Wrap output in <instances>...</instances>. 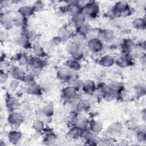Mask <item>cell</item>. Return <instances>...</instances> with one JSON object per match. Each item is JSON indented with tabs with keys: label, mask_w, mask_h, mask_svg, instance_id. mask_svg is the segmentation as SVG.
Masks as SVG:
<instances>
[{
	"label": "cell",
	"mask_w": 146,
	"mask_h": 146,
	"mask_svg": "<svg viewBox=\"0 0 146 146\" xmlns=\"http://www.w3.org/2000/svg\"><path fill=\"white\" fill-rule=\"evenodd\" d=\"M99 10L98 5L94 2H90L84 6L83 7V14L85 15L94 16L97 14Z\"/></svg>",
	"instance_id": "obj_1"
},
{
	"label": "cell",
	"mask_w": 146,
	"mask_h": 146,
	"mask_svg": "<svg viewBox=\"0 0 146 146\" xmlns=\"http://www.w3.org/2000/svg\"><path fill=\"white\" fill-rule=\"evenodd\" d=\"M9 123L13 125H19L23 121V116L16 112H11L8 117Z\"/></svg>",
	"instance_id": "obj_2"
},
{
	"label": "cell",
	"mask_w": 146,
	"mask_h": 146,
	"mask_svg": "<svg viewBox=\"0 0 146 146\" xmlns=\"http://www.w3.org/2000/svg\"><path fill=\"white\" fill-rule=\"evenodd\" d=\"M1 22L3 27L6 29H10L12 28V26L14 25L13 19L10 15L5 13L1 14Z\"/></svg>",
	"instance_id": "obj_3"
},
{
	"label": "cell",
	"mask_w": 146,
	"mask_h": 146,
	"mask_svg": "<svg viewBox=\"0 0 146 146\" xmlns=\"http://www.w3.org/2000/svg\"><path fill=\"white\" fill-rule=\"evenodd\" d=\"M88 45L90 49L95 52H99L102 49L103 47V44L101 40L95 38L91 39L88 42Z\"/></svg>",
	"instance_id": "obj_4"
},
{
	"label": "cell",
	"mask_w": 146,
	"mask_h": 146,
	"mask_svg": "<svg viewBox=\"0 0 146 146\" xmlns=\"http://www.w3.org/2000/svg\"><path fill=\"white\" fill-rule=\"evenodd\" d=\"M10 72L14 79H16L18 80H23L24 77L25 76V74L23 70L18 66L13 67L11 69Z\"/></svg>",
	"instance_id": "obj_5"
},
{
	"label": "cell",
	"mask_w": 146,
	"mask_h": 146,
	"mask_svg": "<svg viewBox=\"0 0 146 146\" xmlns=\"http://www.w3.org/2000/svg\"><path fill=\"white\" fill-rule=\"evenodd\" d=\"M76 91L72 86L66 87L63 90V96L70 100L76 96Z\"/></svg>",
	"instance_id": "obj_6"
},
{
	"label": "cell",
	"mask_w": 146,
	"mask_h": 146,
	"mask_svg": "<svg viewBox=\"0 0 146 146\" xmlns=\"http://www.w3.org/2000/svg\"><path fill=\"white\" fill-rule=\"evenodd\" d=\"M128 4L125 2H118L113 8V12L115 14H121L128 10Z\"/></svg>",
	"instance_id": "obj_7"
},
{
	"label": "cell",
	"mask_w": 146,
	"mask_h": 146,
	"mask_svg": "<svg viewBox=\"0 0 146 146\" xmlns=\"http://www.w3.org/2000/svg\"><path fill=\"white\" fill-rule=\"evenodd\" d=\"M82 88L87 94H91L95 92L96 89L95 83L90 80H86L83 83Z\"/></svg>",
	"instance_id": "obj_8"
},
{
	"label": "cell",
	"mask_w": 146,
	"mask_h": 146,
	"mask_svg": "<svg viewBox=\"0 0 146 146\" xmlns=\"http://www.w3.org/2000/svg\"><path fill=\"white\" fill-rule=\"evenodd\" d=\"M58 76L59 78L61 79L62 80H70L72 78L71 70L69 69L68 67L62 68L59 70L58 72Z\"/></svg>",
	"instance_id": "obj_9"
},
{
	"label": "cell",
	"mask_w": 146,
	"mask_h": 146,
	"mask_svg": "<svg viewBox=\"0 0 146 146\" xmlns=\"http://www.w3.org/2000/svg\"><path fill=\"white\" fill-rule=\"evenodd\" d=\"M90 107V102L87 99H80V100L79 102V103L76 105V108L79 112H84L88 110Z\"/></svg>",
	"instance_id": "obj_10"
},
{
	"label": "cell",
	"mask_w": 146,
	"mask_h": 146,
	"mask_svg": "<svg viewBox=\"0 0 146 146\" xmlns=\"http://www.w3.org/2000/svg\"><path fill=\"white\" fill-rule=\"evenodd\" d=\"M18 106V102L17 100L13 97V96H9L8 98L6 99V106L8 110L11 111H14Z\"/></svg>",
	"instance_id": "obj_11"
},
{
	"label": "cell",
	"mask_w": 146,
	"mask_h": 146,
	"mask_svg": "<svg viewBox=\"0 0 146 146\" xmlns=\"http://www.w3.org/2000/svg\"><path fill=\"white\" fill-rule=\"evenodd\" d=\"M72 22L74 24L77 26H80L84 23L85 15L83 13H78L72 15Z\"/></svg>",
	"instance_id": "obj_12"
},
{
	"label": "cell",
	"mask_w": 146,
	"mask_h": 146,
	"mask_svg": "<svg viewBox=\"0 0 146 146\" xmlns=\"http://www.w3.org/2000/svg\"><path fill=\"white\" fill-rule=\"evenodd\" d=\"M33 51L36 56L42 58L46 55V52H44L43 48L38 43H35L33 45Z\"/></svg>",
	"instance_id": "obj_13"
},
{
	"label": "cell",
	"mask_w": 146,
	"mask_h": 146,
	"mask_svg": "<svg viewBox=\"0 0 146 146\" xmlns=\"http://www.w3.org/2000/svg\"><path fill=\"white\" fill-rule=\"evenodd\" d=\"M90 127L91 131L94 133H99L101 131L102 129V126L101 123L96 120H91L90 123Z\"/></svg>",
	"instance_id": "obj_14"
},
{
	"label": "cell",
	"mask_w": 146,
	"mask_h": 146,
	"mask_svg": "<svg viewBox=\"0 0 146 146\" xmlns=\"http://www.w3.org/2000/svg\"><path fill=\"white\" fill-rule=\"evenodd\" d=\"M34 11L33 7H30L29 6H22L19 9L18 11L19 14L25 17L31 15Z\"/></svg>",
	"instance_id": "obj_15"
},
{
	"label": "cell",
	"mask_w": 146,
	"mask_h": 146,
	"mask_svg": "<svg viewBox=\"0 0 146 146\" xmlns=\"http://www.w3.org/2000/svg\"><path fill=\"white\" fill-rule=\"evenodd\" d=\"M114 63V59L110 55H105L103 56L100 60V63L106 67H109Z\"/></svg>",
	"instance_id": "obj_16"
},
{
	"label": "cell",
	"mask_w": 146,
	"mask_h": 146,
	"mask_svg": "<svg viewBox=\"0 0 146 146\" xmlns=\"http://www.w3.org/2000/svg\"><path fill=\"white\" fill-rule=\"evenodd\" d=\"M66 65H67V67H68L70 70H78L80 68V65L78 60L74 58H71L69 59L67 62Z\"/></svg>",
	"instance_id": "obj_17"
},
{
	"label": "cell",
	"mask_w": 146,
	"mask_h": 146,
	"mask_svg": "<svg viewBox=\"0 0 146 146\" xmlns=\"http://www.w3.org/2000/svg\"><path fill=\"white\" fill-rule=\"evenodd\" d=\"M88 124V120L85 117H79L75 121V125L76 127L79 129H84L86 128Z\"/></svg>",
	"instance_id": "obj_18"
},
{
	"label": "cell",
	"mask_w": 146,
	"mask_h": 146,
	"mask_svg": "<svg viewBox=\"0 0 146 146\" xmlns=\"http://www.w3.org/2000/svg\"><path fill=\"white\" fill-rule=\"evenodd\" d=\"M40 86L34 81L27 84V91L31 94H36L40 91Z\"/></svg>",
	"instance_id": "obj_19"
},
{
	"label": "cell",
	"mask_w": 146,
	"mask_h": 146,
	"mask_svg": "<svg viewBox=\"0 0 146 146\" xmlns=\"http://www.w3.org/2000/svg\"><path fill=\"white\" fill-rule=\"evenodd\" d=\"M21 137V136L20 133L19 132L15 131L10 132L9 133V135H8L9 140H10V142L13 143L18 141L20 140Z\"/></svg>",
	"instance_id": "obj_20"
},
{
	"label": "cell",
	"mask_w": 146,
	"mask_h": 146,
	"mask_svg": "<svg viewBox=\"0 0 146 146\" xmlns=\"http://www.w3.org/2000/svg\"><path fill=\"white\" fill-rule=\"evenodd\" d=\"M67 51L73 56L80 51L79 45H78L75 43H70L67 46Z\"/></svg>",
	"instance_id": "obj_21"
},
{
	"label": "cell",
	"mask_w": 146,
	"mask_h": 146,
	"mask_svg": "<svg viewBox=\"0 0 146 146\" xmlns=\"http://www.w3.org/2000/svg\"><path fill=\"white\" fill-rule=\"evenodd\" d=\"M90 30H91V27L88 24L83 23L81 25L79 26V34H80L83 35L90 33Z\"/></svg>",
	"instance_id": "obj_22"
},
{
	"label": "cell",
	"mask_w": 146,
	"mask_h": 146,
	"mask_svg": "<svg viewBox=\"0 0 146 146\" xmlns=\"http://www.w3.org/2000/svg\"><path fill=\"white\" fill-rule=\"evenodd\" d=\"M135 47V43L133 40L130 39H126L123 43V48L127 52H129L133 49Z\"/></svg>",
	"instance_id": "obj_23"
},
{
	"label": "cell",
	"mask_w": 146,
	"mask_h": 146,
	"mask_svg": "<svg viewBox=\"0 0 146 146\" xmlns=\"http://www.w3.org/2000/svg\"><path fill=\"white\" fill-rule=\"evenodd\" d=\"M103 38L106 42H111L114 38V34L111 30H106L102 34Z\"/></svg>",
	"instance_id": "obj_24"
},
{
	"label": "cell",
	"mask_w": 146,
	"mask_h": 146,
	"mask_svg": "<svg viewBox=\"0 0 146 146\" xmlns=\"http://www.w3.org/2000/svg\"><path fill=\"white\" fill-rule=\"evenodd\" d=\"M53 111H54L53 107L50 104H48L46 105L42 109V113L46 116H47V117L51 116L53 113Z\"/></svg>",
	"instance_id": "obj_25"
},
{
	"label": "cell",
	"mask_w": 146,
	"mask_h": 146,
	"mask_svg": "<svg viewBox=\"0 0 146 146\" xmlns=\"http://www.w3.org/2000/svg\"><path fill=\"white\" fill-rule=\"evenodd\" d=\"M25 17H23V15L19 14V15L16 16L14 19V24L21 26H23L25 24Z\"/></svg>",
	"instance_id": "obj_26"
},
{
	"label": "cell",
	"mask_w": 146,
	"mask_h": 146,
	"mask_svg": "<svg viewBox=\"0 0 146 146\" xmlns=\"http://www.w3.org/2000/svg\"><path fill=\"white\" fill-rule=\"evenodd\" d=\"M44 123L39 119H37L33 122V127L37 131H40L44 128Z\"/></svg>",
	"instance_id": "obj_27"
},
{
	"label": "cell",
	"mask_w": 146,
	"mask_h": 146,
	"mask_svg": "<svg viewBox=\"0 0 146 146\" xmlns=\"http://www.w3.org/2000/svg\"><path fill=\"white\" fill-rule=\"evenodd\" d=\"M133 25L136 28L141 29L145 27V22L142 19L138 18L134 21Z\"/></svg>",
	"instance_id": "obj_28"
},
{
	"label": "cell",
	"mask_w": 146,
	"mask_h": 146,
	"mask_svg": "<svg viewBox=\"0 0 146 146\" xmlns=\"http://www.w3.org/2000/svg\"><path fill=\"white\" fill-rule=\"evenodd\" d=\"M68 31L66 29H60L59 31V37L61 39H66L68 37H69V33Z\"/></svg>",
	"instance_id": "obj_29"
},
{
	"label": "cell",
	"mask_w": 146,
	"mask_h": 146,
	"mask_svg": "<svg viewBox=\"0 0 146 146\" xmlns=\"http://www.w3.org/2000/svg\"><path fill=\"white\" fill-rule=\"evenodd\" d=\"M19 80L14 79L10 82V83L9 84L10 89L12 91H14L18 88V87H19Z\"/></svg>",
	"instance_id": "obj_30"
},
{
	"label": "cell",
	"mask_w": 146,
	"mask_h": 146,
	"mask_svg": "<svg viewBox=\"0 0 146 146\" xmlns=\"http://www.w3.org/2000/svg\"><path fill=\"white\" fill-rule=\"evenodd\" d=\"M34 5L33 6V10L34 11L42 10L43 8V4L40 1H37Z\"/></svg>",
	"instance_id": "obj_31"
},
{
	"label": "cell",
	"mask_w": 146,
	"mask_h": 146,
	"mask_svg": "<svg viewBox=\"0 0 146 146\" xmlns=\"http://www.w3.org/2000/svg\"><path fill=\"white\" fill-rule=\"evenodd\" d=\"M7 79H8L7 75L5 72H3L2 70L1 72V84L5 83L7 81Z\"/></svg>",
	"instance_id": "obj_32"
}]
</instances>
